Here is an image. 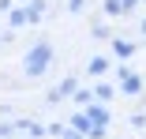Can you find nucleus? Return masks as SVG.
<instances>
[{
	"label": "nucleus",
	"instance_id": "nucleus-1",
	"mask_svg": "<svg viewBox=\"0 0 146 139\" xmlns=\"http://www.w3.org/2000/svg\"><path fill=\"white\" fill-rule=\"evenodd\" d=\"M49 64H52V45L38 41V45H34L30 53H26V64H23V68H26V75H41V72H45Z\"/></svg>",
	"mask_w": 146,
	"mask_h": 139
},
{
	"label": "nucleus",
	"instance_id": "nucleus-2",
	"mask_svg": "<svg viewBox=\"0 0 146 139\" xmlns=\"http://www.w3.org/2000/svg\"><path fill=\"white\" fill-rule=\"evenodd\" d=\"M124 90H127V94H139V90H142V83H139L135 75H127V72H124Z\"/></svg>",
	"mask_w": 146,
	"mask_h": 139
},
{
	"label": "nucleus",
	"instance_id": "nucleus-3",
	"mask_svg": "<svg viewBox=\"0 0 146 139\" xmlns=\"http://www.w3.org/2000/svg\"><path fill=\"white\" fill-rule=\"evenodd\" d=\"M26 19H30V15H26V11H11V26H23Z\"/></svg>",
	"mask_w": 146,
	"mask_h": 139
},
{
	"label": "nucleus",
	"instance_id": "nucleus-4",
	"mask_svg": "<svg viewBox=\"0 0 146 139\" xmlns=\"http://www.w3.org/2000/svg\"><path fill=\"white\" fill-rule=\"evenodd\" d=\"M90 120H98V124H105V109H98V105H94V109H90Z\"/></svg>",
	"mask_w": 146,
	"mask_h": 139
}]
</instances>
